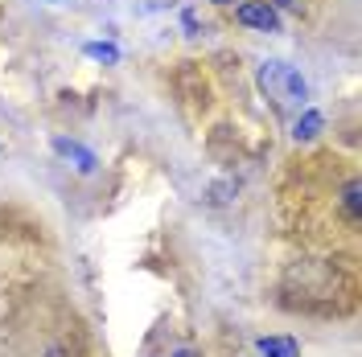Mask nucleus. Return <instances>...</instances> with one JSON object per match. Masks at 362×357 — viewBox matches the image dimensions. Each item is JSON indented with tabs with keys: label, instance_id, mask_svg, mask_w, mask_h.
<instances>
[{
	"label": "nucleus",
	"instance_id": "obj_9",
	"mask_svg": "<svg viewBox=\"0 0 362 357\" xmlns=\"http://www.w3.org/2000/svg\"><path fill=\"white\" fill-rule=\"evenodd\" d=\"M214 4H230V0H214Z\"/></svg>",
	"mask_w": 362,
	"mask_h": 357
},
{
	"label": "nucleus",
	"instance_id": "obj_6",
	"mask_svg": "<svg viewBox=\"0 0 362 357\" xmlns=\"http://www.w3.org/2000/svg\"><path fill=\"white\" fill-rule=\"evenodd\" d=\"M83 54H87V58H95V62H107V66H112V62H119V49H115L112 42H87V45H83Z\"/></svg>",
	"mask_w": 362,
	"mask_h": 357
},
{
	"label": "nucleus",
	"instance_id": "obj_8",
	"mask_svg": "<svg viewBox=\"0 0 362 357\" xmlns=\"http://www.w3.org/2000/svg\"><path fill=\"white\" fill-rule=\"evenodd\" d=\"M296 0H276V8H293Z\"/></svg>",
	"mask_w": 362,
	"mask_h": 357
},
{
	"label": "nucleus",
	"instance_id": "obj_1",
	"mask_svg": "<svg viewBox=\"0 0 362 357\" xmlns=\"http://www.w3.org/2000/svg\"><path fill=\"white\" fill-rule=\"evenodd\" d=\"M255 78H259V90L268 95L280 111H300L309 103V83L300 78V70L280 62V58H268Z\"/></svg>",
	"mask_w": 362,
	"mask_h": 357
},
{
	"label": "nucleus",
	"instance_id": "obj_7",
	"mask_svg": "<svg viewBox=\"0 0 362 357\" xmlns=\"http://www.w3.org/2000/svg\"><path fill=\"white\" fill-rule=\"evenodd\" d=\"M346 210H350V218H362V185L358 181L346 185Z\"/></svg>",
	"mask_w": 362,
	"mask_h": 357
},
{
	"label": "nucleus",
	"instance_id": "obj_10",
	"mask_svg": "<svg viewBox=\"0 0 362 357\" xmlns=\"http://www.w3.org/2000/svg\"><path fill=\"white\" fill-rule=\"evenodd\" d=\"M177 357H189V353H177Z\"/></svg>",
	"mask_w": 362,
	"mask_h": 357
},
{
	"label": "nucleus",
	"instance_id": "obj_3",
	"mask_svg": "<svg viewBox=\"0 0 362 357\" xmlns=\"http://www.w3.org/2000/svg\"><path fill=\"white\" fill-rule=\"evenodd\" d=\"M259 353L264 357H300V345L293 337H259Z\"/></svg>",
	"mask_w": 362,
	"mask_h": 357
},
{
	"label": "nucleus",
	"instance_id": "obj_4",
	"mask_svg": "<svg viewBox=\"0 0 362 357\" xmlns=\"http://www.w3.org/2000/svg\"><path fill=\"white\" fill-rule=\"evenodd\" d=\"M54 148H58L62 157H70V160H74V169H78V173H90V169H95V152H87V148H78L74 140H54Z\"/></svg>",
	"mask_w": 362,
	"mask_h": 357
},
{
	"label": "nucleus",
	"instance_id": "obj_2",
	"mask_svg": "<svg viewBox=\"0 0 362 357\" xmlns=\"http://www.w3.org/2000/svg\"><path fill=\"white\" fill-rule=\"evenodd\" d=\"M239 21L251 25V29H264V33H280V17L268 0H251V4H239Z\"/></svg>",
	"mask_w": 362,
	"mask_h": 357
},
{
	"label": "nucleus",
	"instance_id": "obj_5",
	"mask_svg": "<svg viewBox=\"0 0 362 357\" xmlns=\"http://www.w3.org/2000/svg\"><path fill=\"white\" fill-rule=\"evenodd\" d=\"M321 128H325V115H321V111H313V107H309V111H305V115H300V119H296L293 135H296V140H317V132H321Z\"/></svg>",
	"mask_w": 362,
	"mask_h": 357
},
{
	"label": "nucleus",
	"instance_id": "obj_11",
	"mask_svg": "<svg viewBox=\"0 0 362 357\" xmlns=\"http://www.w3.org/2000/svg\"><path fill=\"white\" fill-rule=\"evenodd\" d=\"M54 4H62V0H54Z\"/></svg>",
	"mask_w": 362,
	"mask_h": 357
}]
</instances>
